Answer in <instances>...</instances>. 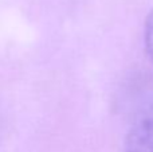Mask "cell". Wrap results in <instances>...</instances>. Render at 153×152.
Wrapping results in <instances>:
<instances>
[{
  "label": "cell",
  "mask_w": 153,
  "mask_h": 152,
  "mask_svg": "<svg viewBox=\"0 0 153 152\" xmlns=\"http://www.w3.org/2000/svg\"><path fill=\"white\" fill-rule=\"evenodd\" d=\"M125 152H153V118L134 125L125 140Z\"/></svg>",
  "instance_id": "cell-1"
},
{
  "label": "cell",
  "mask_w": 153,
  "mask_h": 152,
  "mask_svg": "<svg viewBox=\"0 0 153 152\" xmlns=\"http://www.w3.org/2000/svg\"><path fill=\"white\" fill-rule=\"evenodd\" d=\"M144 39H145V47L149 57L153 61V11L148 16L145 23V32H144Z\"/></svg>",
  "instance_id": "cell-2"
}]
</instances>
